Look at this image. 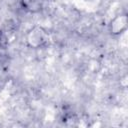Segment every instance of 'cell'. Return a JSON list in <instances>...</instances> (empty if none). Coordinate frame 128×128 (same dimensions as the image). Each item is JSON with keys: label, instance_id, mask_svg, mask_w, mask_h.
I'll return each mask as SVG.
<instances>
[{"label": "cell", "instance_id": "obj_1", "mask_svg": "<svg viewBox=\"0 0 128 128\" xmlns=\"http://www.w3.org/2000/svg\"><path fill=\"white\" fill-rule=\"evenodd\" d=\"M27 44L32 48H40L46 42V34L45 31L41 28H33L31 31L27 33L26 36Z\"/></svg>", "mask_w": 128, "mask_h": 128}, {"label": "cell", "instance_id": "obj_2", "mask_svg": "<svg viewBox=\"0 0 128 128\" xmlns=\"http://www.w3.org/2000/svg\"><path fill=\"white\" fill-rule=\"evenodd\" d=\"M127 28V16L126 14L117 15L113 20H111L109 25V30L113 35H119L123 33Z\"/></svg>", "mask_w": 128, "mask_h": 128}, {"label": "cell", "instance_id": "obj_3", "mask_svg": "<svg viewBox=\"0 0 128 128\" xmlns=\"http://www.w3.org/2000/svg\"><path fill=\"white\" fill-rule=\"evenodd\" d=\"M23 9L31 13L39 12L43 6V0H22L21 1Z\"/></svg>", "mask_w": 128, "mask_h": 128}]
</instances>
